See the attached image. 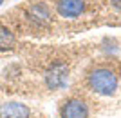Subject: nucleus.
<instances>
[{
    "label": "nucleus",
    "mask_w": 121,
    "mask_h": 118,
    "mask_svg": "<svg viewBox=\"0 0 121 118\" xmlns=\"http://www.w3.org/2000/svg\"><path fill=\"white\" fill-rule=\"evenodd\" d=\"M56 9H58V15L63 18H76L83 13L85 2L83 0H58Z\"/></svg>",
    "instance_id": "nucleus-4"
},
{
    "label": "nucleus",
    "mask_w": 121,
    "mask_h": 118,
    "mask_svg": "<svg viewBox=\"0 0 121 118\" xmlns=\"http://www.w3.org/2000/svg\"><path fill=\"white\" fill-rule=\"evenodd\" d=\"M29 114H31V111L25 104L9 102L0 107V116L2 118H29Z\"/></svg>",
    "instance_id": "nucleus-5"
},
{
    "label": "nucleus",
    "mask_w": 121,
    "mask_h": 118,
    "mask_svg": "<svg viewBox=\"0 0 121 118\" xmlns=\"http://www.w3.org/2000/svg\"><path fill=\"white\" fill-rule=\"evenodd\" d=\"M110 4L116 7V9H121V0H110Z\"/></svg>",
    "instance_id": "nucleus-8"
},
{
    "label": "nucleus",
    "mask_w": 121,
    "mask_h": 118,
    "mask_svg": "<svg viewBox=\"0 0 121 118\" xmlns=\"http://www.w3.org/2000/svg\"><path fill=\"white\" fill-rule=\"evenodd\" d=\"M87 85H89L91 91L96 93V94L112 96V94L117 91L119 80H117V75L112 71V69L98 66V67H94L92 71H89V75H87Z\"/></svg>",
    "instance_id": "nucleus-1"
},
{
    "label": "nucleus",
    "mask_w": 121,
    "mask_h": 118,
    "mask_svg": "<svg viewBox=\"0 0 121 118\" xmlns=\"http://www.w3.org/2000/svg\"><path fill=\"white\" fill-rule=\"evenodd\" d=\"M67 76H69V69H67L65 64H54L45 75V82L49 85V89H60L65 85Z\"/></svg>",
    "instance_id": "nucleus-3"
},
{
    "label": "nucleus",
    "mask_w": 121,
    "mask_h": 118,
    "mask_svg": "<svg viewBox=\"0 0 121 118\" xmlns=\"http://www.w3.org/2000/svg\"><path fill=\"white\" fill-rule=\"evenodd\" d=\"M2 2H4V0H0V5H2Z\"/></svg>",
    "instance_id": "nucleus-9"
},
{
    "label": "nucleus",
    "mask_w": 121,
    "mask_h": 118,
    "mask_svg": "<svg viewBox=\"0 0 121 118\" xmlns=\"http://www.w3.org/2000/svg\"><path fill=\"white\" fill-rule=\"evenodd\" d=\"M27 16L36 24H45L51 20V9L43 2H35L27 7Z\"/></svg>",
    "instance_id": "nucleus-6"
},
{
    "label": "nucleus",
    "mask_w": 121,
    "mask_h": 118,
    "mask_svg": "<svg viewBox=\"0 0 121 118\" xmlns=\"http://www.w3.org/2000/svg\"><path fill=\"white\" fill-rule=\"evenodd\" d=\"M13 46H15V35H13V31L0 24V51L13 49Z\"/></svg>",
    "instance_id": "nucleus-7"
},
{
    "label": "nucleus",
    "mask_w": 121,
    "mask_h": 118,
    "mask_svg": "<svg viewBox=\"0 0 121 118\" xmlns=\"http://www.w3.org/2000/svg\"><path fill=\"white\" fill-rule=\"evenodd\" d=\"M91 107L80 96H69L60 105V118H89Z\"/></svg>",
    "instance_id": "nucleus-2"
}]
</instances>
